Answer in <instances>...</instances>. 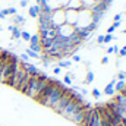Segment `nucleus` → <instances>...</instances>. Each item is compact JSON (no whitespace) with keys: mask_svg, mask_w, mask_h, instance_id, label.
I'll list each match as a JSON object with an SVG mask.
<instances>
[{"mask_svg":"<svg viewBox=\"0 0 126 126\" xmlns=\"http://www.w3.org/2000/svg\"><path fill=\"white\" fill-rule=\"evenodd\" d=\"M113 19H114V22H120L122 15H120V13H117V15H114V18H113Z\"/></svg>","mask_w":126,"mask_h":126,"instance_id":"473e14b6","label":"nucleus"},{"mask_svg":"<svg viewBox=\"0 0 126 126\" xmlns=\"http://www.w3.org/2000/svg\"><path fill=\"white\" fill-rule=\"evenodd\" d=\"M116 79H117V81H125L126 79V70H120V72L117 73Z\"/></svg>","mask_w":126,"mask_h":126,"instance_id":"393cba45","label":"nucleus"},{"mask_svg":"<svg viewBox=\"0 0 126 126\" xmlns=\"http://www.w3.org/2000/svg\"><path fill=\"white\" fill-rule=\"evenodd\" d=\"M120 25H122V22H113V27H114V30H116V28H119Z\"/></svg>","mask_w":126,"mask_h":126,"instance_id":"e433bc0d","label":"nucleus"},{"mask_svg":"<svg viewBox=\"0 0 126 126\" xmlns=\"http://www.w3.org/2000/svg\"><path fill=\"white\" fill-rule=\"evenodd\" d=\"M106 53H107V54H111V53H113V47H109V48L106 50Z\"/></svg>","mask_w":126,"mask_h":126,"instance_id":"4c0bfd02","label":"nucleus"},{"mask_svg":"<svg viewBox=\"0 0 126 126\" xmlns=\"http://www.w3.org/2000/svg\"><path fill=\"white\" fill-rule=\"evenodd\" d=\"M7 12H9V15H16V9L15 7H9Z\"/></svg>","mask_w":126,"mask_h":126,"instance_id":"2f4dec72","label":"nucleus"},{"mask_svg":"<svg viewBox=\"0 0 126 126\" xmlns=\"http://www.w3.org/2000/svg\"><path fill=\"white\" fill-rule=\"evenodd\" d=\"M12 62H13V56L7 50H3L1 57H0V82L1 84H7L10 79Z\"/></svg>","mask_w":126,"mask_h":126,"instance_id":"f03ea898","label":"nucleus"},{"mask_svg":"<svg viewBox=\"0 0 126 126\" xmlns=\"http://www.w3.org/2000/svg\"><path fill=\"white\" fill-rule=\"evenodd\" d=\"M95 43L97 44H104V35H98L97 40H95Z\"/></svg>","mask_w":126,"mask_h":126,"instance_id":"c756f323","label":"nucleus"},{"mask_svg":"<svg viewBox=\"0 0 126 126\" xmlns=\"http://www.w3.org/2000/svg\"><path fill=\"white\" fill-rule=\"evenodd\" d=\"M38 13H40V6H38V4H32V6H30V9H28V15H30L31 18H37Z\"/></svg>","mask_w":126,"mask_h":126,"instance_id":"f3484780","label":"nucleus"},{"mask_svg":"<svg viewBox=\"0 0 126 126\" xmlns=\"http://www.w3.org/2000/svg\"><path fill=\"white\" fill-rule=\"evenodd\" d=\"M93 113H94V107L91 106H87V110H85V116L81 122V126H90L91 120H93Z\"/></svg>","mask_w":126,"mask_h":126,"instance_id":"9d476101","label":"nucleus"},{"mask_svg":"<svg viewBox=\"0 0 126 126\" xmlns=\"http://www.w3.org/2000/svg\"><path fill=\"white\" fill-rule=\"evenodd\" d=\"M90 24H93V13L88 9H82L78 12V19L75 24V28H82L85 30Z\"/></svg>","mask_w":126,"mask_h":126,"instance_id":"20e7f679","label":"nucleus"},{"mask_svg":"<svg viewBox=\"0 0 126 126\" xmlns=\"http://www.w3.org/2000/svg\"><path fill=\"white\" fill-rule=\"evenodd\" d=\"M122 48H123V50H126V44H125V46H123V47H122Z\"/></svg>","mask_w":126,"mask_h":126,"instance_id":"a19ab883","label":"nucleus"},{"mask_svg":"<svg viewBox=\"0 0 126 126\" xmlns=\"http://www.w3.org/2000/svg\"><path fill=\"white\" fill-rule=\"evenodd\" d=\"M114 40V35L113 34H106L104 35V44H107V43H110V41H113Z\"/></svg>","mask_w":126,"mask_h":126,"instance_id":"a878e982","label":"nucleus"},{"mask_svg":"<svg viewBox=\"0 0 126 126\" xmlns=\"http://www.w3.org/2000/svg\"><path fill=\"white\" fill-rule=\"evenodd\" d=\"M116 81H117V79H116V78H113V79H111L106 87H104V94H106V95H110V97H111V95L114 94V84H116Z\"/></svg>","mask_w":126,"mask_h":126,"instance_id":"2eb2a0df","label":"nucleus"},{"mask_svg":"<svg viewBox=\"0 0 126 126\" xmlns=\"http://www.w3.org/2000/svg\"><path fill=\"white\" fill-rule=\"evenodd\" d=\"M60 72H62V69H60L59 66H54V67H53V73H54V75H60Z\"/></svg>","mask_w":126,"mask_h":126,"instance_id":"7c9ffc66","label":"nucleus"},{"mask_svg":"<svg viewBox=\"0 0 126 126\" xmlns=\"http://www.w3.org/2000/svg\"><path fill=\"white\" fill-rule=\"evenodd\" d=\"M91 94H93L94 98H100V97H101V93H100V90H98V88H94V90L91 91Z\"/></svg>","mask_w":126,"mask_h":126,"instance_id":"cd10ccee","label":"nucleus"},{"mask_svg":"<svg viewBox=\"0 0 126 126\" xmlns=\"http://www.w3.org/2000/svg\"><path fill=\"white\" fill-rule=\"evenodd\" d=\"M90 126H103V119H101V111L100 109L94 107V113H93V120Z\"/></svg>","mask_w":126,"mask_h":126,"instance_id":"9b49d317","label":"nucleus"},{"mask_svg":"<svg viewBox=\"0 0 126 126\" xmlns=\"http://www.w3.org/2000/svg\"><path fill=\"white\" fill-rule=\"evenodd\" d=\"M28 1H30V0H21V6H22V7H27V6H28Z\"/></svg>","mask_w":126,"mask_h":126,"instance_id":"c9c22d12","label":"nucleus"},{"mask_svg":"<svg viewBox=\"0 0 126 126\" xmlns=\"http://www.w3.org/2000/svg\"><path fill=\"white\" fill-rule=\"evenodd\" d=\"M38 35H40L41 40H54L56 35H57V31H56V28H50V30H47L44 32H38Z\"/></svg>","mask_w":126,"mask_h":126,"instance_id":"ddd939ff","label":"nucleus"},{"mask_svg":"<svg viewBox=\"0 0 126 126\" xmlns=\"http://www.w3.org/2000/svg\"><path fill=\"white\" fill-rule=\"evenodd\" d=\"M56 31H57V37H60V38H70L75 34V28L72 25L63 24V25L56 28Z\"/></svg>","mask_w":126,"mask_h":126,"instance_id":"6e6552de","label":"nucleus"},{"mask_svg":"<svg viewBox=\"0 0 126 126\" xmlns=\"http://www.w3.org/2000/svg\"><path fill=\"white\" fill-rule=\"evenodd\" d=\"M38 75H40V73H38ZM38 75L31 76L30 84H28V88H27V91H25V94L28 95L30 98L35 100V101H37V98H38V84H40V78H38Z\"/></svg>","mask_w":126,"mask_h":126,"instance_id":"423d86ee","label":"nucleus"},{"mask_svg":"<svg viewBox=\"0 0 126 126\" xmlns=\"http://www.w3.org/2000/svg\"><path fill=\"white\" fill-rule=\"evenodd\" d=\"M64 88H67V87H64L62 85L59 81H54V79H50V82H48V85L46 87V90L41 93V95L38 97V103L40 104H43V106H46V107H53L54 104H56V101L60 98V95L63 94V91H64Z\"/></svg>","mask_w":126,"mask_h":126,"instance_id":"f257e3e1","label":"nucleus"},{"mask_svg":"<svg viewBox=\"0 0 126 126\" xmlns=\"http://www.w3.org/2000/svg\"><path fill=\"white\" fill-rule=\"evenodd\" d=\"M85 110H87V106H84L82 109H79V110L76 111V114H75L73 119H72V122H73L75 125L81 126V122H82V119H84V116H85Z\"/></svg>","mask_w":126,"mask_h":126,"instance_id":"4468645a","label":"nucleus"},{"mask_svg":"<svg viewBox=\"0 0 126 126\" xmlns=\"http://www.w3.org/2000/svg\"><path fill=\"white\" fill-rule=\"evenodd\" d=\"M4 18H6V16H4V15L1 13V10H0V19H4Z\"/></svg>","mask_w":126,"mask_h":126,"instance_id":"58836bf2","label":"nucleus"},{"mask_svg":"<svg viewBox=\"0 0 126 126\" xmlns=\"http://www.w3.org/2000/svg\"><path fill=\"white\" fill-rule=\"evenodd\" d=\"M72 62L79 63L81 62V56H79V54H72Z\"/></svg>","mask_w":126,"mask_h":126,"instance_id":"c85d7f7f","label":"nucleus"},{"mask_svg":"<svg viewBox=\"0 0 126 126\" xmlns=\"http://www.w3.org/2000/svg\"><path fill=\"white\" fill-rule=\"evenodd\" d=\"M63 10H64V24L75 27L76 19H78V12L72 9H63Z\"/></svg>","mask_w":126,"mask_h":126,"instance_id":"1a4fd4ad","label":"nucleus"},{"mask_svg":"<svg viewBox=\"0 0 126 126\" xmlns=\"http://www.w3.org/2000/svg\"><path fill=\"white\" fill-rule=\"evenodd\" d=\"M94 72L93 70H87V73H85V79H84V84H93L94 82Z\"/></svg>","mask_w":126,"mask_h":126,"instance_id":"6ab92c4d","label":"nucleus"},{"mask_svg":"<svg viewBox=\"0 0 126 126\" xmlns=\"http://www.w3.org/2000/svg\"><path fill=\"white\" fill-rule=\"evenodd\" d=\"M113 32H114V27H113V25H110V27L107 28V34H113Z\"/></svg>","mask_w":126,"mask_h":126,"instance_id":"72a5a7b5","label":"nucleus"},{"mask_svg":"<svg viewBox=\"0 0 126 126\" xmlns=\"http://www.w3.org/2000/svg\"><path fill=\"white\" fill-rule=\"evenodd\" d=\"M1 51H3V50H0V57H1Z\"/></svg>","mask_w":126,"mask_h":126,"instance_id":"37998d69","label":"nucleus"},{"mask_svg":"<svg viewBox=\"0 0 126 126\" xmlns=\"http://www.w3.org/2000/svg\"><path fill=\"white\" fill-rule=\"evenodd\" d=\"M35 1H37V4H40V3H41V0H35Z\"/></svg>","mask_w":126,"mask_h":126,"instance_id":"ea45409f","label":"nucleus"},{"mask_svg":"<svg viewBox=\"0 0 126 126\" xmlns=\"http://www.w3.org/2000/svg\"><path fill=\"white\" fill-rule=\"evenodd\" d=\"M70 100H72V90H69V88H64L63 94L60 95V98L56 101V104H54L51 109H53L56 113H59V114H60V113H62V110L66 107V104H67Z\"/></svg>","mask_w":126,"mask_h":126,"instance_id":"39448f33","label":"nucleus"},{"mask_svg":"<svg viewBox=\"0 0 126 126\" xmlns=\"http://www.w3.org/2000/svg\"><path fill=\"white\" fill-rule=\"evenodd\" d=\"M101 63H103V64H107V63H109V56H104V57L101 59Z\"/></svg>","mask_w":126,"mask_h":126,"instance_id":"f704fd0d","label":"nucleus"},{"mask_svg":"<svg viewBox=\"0 0 126 126\" xmlns=\"http://www.w3.org/2000/svg\"><path fill=\"white\" fill-rule=\"evenodd\" d=\"M10 32H12V37H10V38H12L13 41L21 40V28H19V27H13V30Z\"/></svg>","mask_w":126,"mask_h":126,"instance_id":"a211bd4d","label":"nucleus"},{"mask_svg":"<svg viewBox=\"0 0 126 126\" xmlns=\"http://www.w3.org/2000/svg\"><path fill=\"white\" fill-rule=\"evenodd\" d=\"M85 106V103H79V101H76V100H70L67 104H66V107L62 110V114L63 117H66V119H69V120H72L73 119V116L76 114V111L79 110V109H82Z\"/></svg>","mask_w":126,"mask_h":126,"instance_id":"7ed1b4c3","label":"nucleus"},{"mask_svg":"<svg viewBox=\"0 0 126 126\" xmlns=\"http://www.w3.org/2000/svg\"><path fill=\"white\" fill-rule=\"evenodd\" d=\"M72 60H59V62H57V66H59V67H60V69H63V67H64V69H69V67H72Z\"/></svg>","mask_w":126,"mask_h":126,"instance_id":"aec40b11","label":"nucleus"},{"mask_svg":"<svg viewBox=\"0 0 126 126\" xmlns=\"http://www.w3.org/2000/svg\"><path fill=\"white\" fill-rule=\"evenodd\" d=\"M30 79H31V75L27 72L25 75H24V78H22V81L19 82V85H18V91H21V93H24L25 94V91H27V88H28V84H30Z\"/></svg>","mask_w":126,"mask_h":126,"instance_id":"f8f14e48","label":"nucleus"},{"mask_svg":"<svg viewBox=\"0 0 126 126\" xmlns=\"http://www.w3.org/2000/svg\"><path fill=\"white\" fill-rule=\"evenodd\" d=\"M126 82L125 81H116V84H114V91H117V93H120L123 88H125Z\"/></svg>","mask_w":126,"mask_h":126,"instance_id":"412c9836","label":"nucleus"},{"mask_svg":"<svg viewBox=\"0 0 126 126\" xmlns=\"http://www.w3.org/2000/svg\"><path fill=\"white\" fill-rule=\"evenodd\" d=\"M50 24H51V28H57V27H60V25L64 24V10H63L62 7H59V9H56V10L51 12V15H50Z\"/></svg>","mask_w":126,"mask_h":126,"instance_id":"0eeeda50","label":"nucleus"},{"mask_svg":"<svg viewBox=\"0 0 126 126\" xmlns=\"http://www.w3.org/2000/svg\"><path fill=\"white\" fill-rule=\"evenodd\" d=\"M25 54H27L28 57H32V59H40V56H41V54H38V53L32 51V50H30V48H27V50H25Z\"/></svg>","mask_w":126,"mask_h":126,"instance_id":"5701e85b","label":"nucleus"},{"mask_svg":"<svg viewBox=\"0 0 126 126\" xmlns=\"http://www.w3.org/2000/svg\"><path fill=\"white\" fill-rule=\"evenodd\" d=\"M35 44H40V35L38 34H34L30 38V46H35Z\"/></svg>","mask_w":126,"mask_h":126,"instance_id":"4be33fe9","label":"nucleus"},{"mask_svg":"<svg viewBox=\"0 0 126 126\" xmlns=\"http://www.w3.org/2000/svg\"><path fill=\"white\" fill-rule=\"evenodd\" d=\"M21 38L24 40V41H27V43H30V38H31V34L28 31H21Z\"/></svg>","mask_w":126,"mask_h":126,"instance_id":"b1692460","label":"nucleus"},{"mask_svg":"<svg viewBox=\"0 0 126 126\" xmlns=\"http://www.w3.org/2000/svg\"><path fill=\"white\" fill-rule=\"evenodd\" d=\"M123 34H126V28H125V30H123Z\"/></svg>","mask_w":126,"mask_h":126,"instance_id":"79ce46f5","label":"nucleus"},{"mask_svg":"<svg viewBox=\"0 0 126 126\" xmlns=\"http://www.w3.org/2000/svg\"><path fill=\"white\" fill-rule=\"evenodd\" d=\"M63 82H64V84H63L64 87H69V85H72V79H70L67 75H64V76H63Z\"/></svg>","mask_w":126,"mask_h":126,"instance_id":"bb28decb","label":"nucleus"},{"mask_svg":"<svg viewBox=\"0 0 126 126\" xmlns=\"http://www.w3.org/2000/svg\"><path fill=\"white\" fill-rule=\"evenodd\" d=\"M25 24V18L22 16V15H15L13 16V19H12V25H15V27H19V25H24Z\"/></svg>","mask_w":126,"mask_h":126,"instance_id":"dca6fc26","label":"nucleus"}]
</instances>
